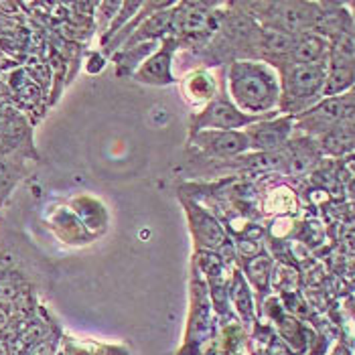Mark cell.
I'll use <instances>...</instances> for the list:
<instances>
[{
    "mask_svg": "<svg viewBox=\"0 0 355 355\" xmlns=\"http://www.w3.org/2000/svg\"><path fill=\"white\" fill-rule=\"evenodd\" d=\"M230 100L250 116H266L280 106V78L258 59H234L227 71Z\"/></svg>",
    "mask_w": 355,
    "mask_h": 355,
    "instance_id": "1",
    "label": "cell"
},
{
    "mask_svg": "<svg viewBox=\"0 0 355 355\" xmlns=\"http://www.w3.org/2000/svg\"><path fill=\"white\" fill-rule=\"evenodd\" d=\"M327 61L315 65H291L280 78V108L291 114L306 112L323 100Z\"/></svg>",
    "mask_w": 355,
    "mask_h": 355,
    "instance_id": "2",
    "label": "cell"
},
{
    "mask_svg": "<svg viewBox=\"0 0 355 355\" xmlns=\"http://www.w3.org/2000/svg\"><path fill=\"white\" fill-rule=\"evenodd\" d=\"M355 120V89L335 96V98H323L319 104L311 110L302 112L297 122V128H301L309 135L323 137L331 128L354 122Z\"/></svg>",
    "mask_w": 355,
    "mask_h": 355,
    "instance_id": "3",
    "label": "cell"
},
{
    "mask_svg": "<svg viewBox=\"0 0 355 355\" xmlns=\"http://www.w3.org/2000/svg\"><path fill=\"white\" fill-rule=\"evenodd\" d=\"M266 116H250L238 108L230 96H218L191 118V137L201 130H242L256 122H262Z\"/></svg>",
    "mask_w": 355,
    "mask_h": 355,
    "instance_id": "4",
    "label": "cell"
},
{
    "mask_svg": "<svg viewBox=\"0 0 355 355\" xmlns=\"http://www.w3.org/2000/svg\"><path fill=\"white\" fill-rule=\"evenodd\" d=\"M189 138L207 161H232L250 150L244 130H201Z\"/></svg>",
    "mask_w": 355,
    "mask_h": 355,
    "instance_id": "5",
    "label": "cell"
},
{
    "mask_svg": "<svg viewBox=\"0 0 355 355\" xmlns=\"http://www.w3.org/2000/svg\"><path fill=\"white\" fill-rule=\"evenodd\" d=\"M293 128H295V118L284 116V118L256 122V124L248 126L244 132H246L252 150H256V153H274V150H282V146L291 138Z\"/></svg>",
    "mask_w": 355,
    "mask_h": 355,
    "instance_id": "6",
    "label": "cell"
},
{
    "mask_svg": "<svg viewBox=\"0 0 355 355\" xmlns=\"http://www.w3.org/2000/svg\"><path fill=\"white\" fill-rule=\"evenodd\" d=\"M179 47L181 45L175 37H168V39L161 41V47L138 67L132 78L138 83H146V85H171L175 82L173 55Z\"/></svg>",
    "mask_w": 355,
    "mask_h": 355,
    "instance_id": "7",
    "label": "cell"
},
{
    "mask_svg": "<svg viewBox=\"0 0 355 355\" xmlns=\"http://www.w3.org/2000/svg\"><path fill=\"white\" fill-rule=\"evenodd\" d=\"M354 25V17L341 4L317 2V15H315V23H313L311 33H317V35L325 37L327 41H333L339 35L355 31Z\"/></svg>",
    "mask_w": 355,
    "mask_h": 355,
    "instance_id": "8",
    "label": "cell"
},
{
    "mask_svg": "<svg viewBox=\"0 0 355 355\" xmlns=\"http://www.w3.org/2000/svg\"><path fill=\"white\" fill-rule=\"evenodd\" d=\"M329 59V41L317 33H302L295 37L293 51L288 55V65H315ZM284 67V69H286Z\"/></svg>",
    "mask_w": 355,
    "mask_h": 355,
    "instance_id": "9",
    "label": "cell"
},
{
    "mask_svg": "<svg viewBox=\"0 0 355 355\" xmlns=\"http://www.w3.org/2000/svg\"><path fill=\"white\" fill-rule=\"evenodd\" d=\"M295 37L276 31V28L260 27V37H258V53L262 55L268 65H288V55L293 51Z\"/></svg>",
    "mask_w": 355,
    "mask_h": 355,
    "instance_id": "10",
    "label": "cell"
},
{
    "mask_svg": "<svg viewBox=\"0 0 355 355\" xmlns=\"http://www.w3.org/2000/svg\"><path fill=\"white\" fill-rule=\"evenodd\" d=\"M187 216L191 219V227L195 238L207 248H218L223 244V230L216 219L207 216L201 207L187 205Z\"/></svg>",
    "mask_w": 355,
    "mask_h": 355,
    "instance_id": "11",
    "label": "cell"
},
{
    "mask_svg": "<svg viewBox=\"0 0 355 355\" xmlns=\"http://www.w3.org/2000/svg\"><path fill=\"white\" fill-rule=\"evenodd\" d=\"M319 148L327 155H347L355 150V120L354 122H345L339 124L335 128H331L323 137H319Z\"/></svg>",
    "mask_w": 355,
    "mask_h": 355,
    "instance_id": "12",
    "label": "cell"
},
{
    "mask_svg": "<svg viewBox=\"0 0 355 355\" xmlns=\"http://www.w3.org/2000/svg\"><path fill=\"white\" fill-rule=\"evenodd\" d=\"M319 150L311 140H295L288 144L286 153V164L291 173H306L313 168L315 163L319 161Z\"/></svg>",
    "mask_w": 355,
    "mask_h": 355,
    "instance_id": "13",
    "label": "cell"
},
{
    "mask_svg": "<svg viewBox=\"0 0 355 355\" xmlns=\"http://www.w3.org/2000/svg\"><path fill=\"white\" fill-rule=\"evenodd\" d=\"M329 65L355 69V31L335 37L329 41Z\"/></svg>",
    "mask_w": 355,
    "mask_h": 355,
    "instance_id": "14",
    "label": "cell"
},
{
    "mask_svg": "<svg viewBox=\"0 0 355 355\" xmlns=\"http://www.w3.org/2000/svg\"><path fill=\"white\" fill-rule=\"evenodd\" d=\"M355 85V69L349 67H337L327 63V78H325V87H323V98H335L341 94L352 92Z\"/></svg>",
    "mask_w": 355,
    "mask_h": 355,
    "instance_id": "15",
    "label": "cell"
},
{
    "mask_svg": "<svg viewBox=\"0 0 355 355\" xmlns=\"http://www.w3.org/2000/svg\"><path fill=\"white\" fill-rule=\"evenodd\" d=\"M25 164L15 157H0V203L15 191L19 181L25 177Z\"/></svg>",
    "mask_w": 355,
    "mask_h": 355,
    "instance_id": "16",
    "label": "cell"
},
{
    "mask_svg": "<svg viewBox=\"0 0 355 355\" xmlns=\"http://www.w3.org/2000/svg\"><path fill=\"white\" fill-rule=\"evenodd\" d=\"M21 278L15 272L12 262L8 258H0V302L12 301L19 295Z\"/></svg>",
    "mask_w": 355,
    "mask_h": 355,
    "instance_id": "17",
    "label": "cell"
},
{
    "mask_svg": "<svg viewBox=\"0 0 355 355\" xmlns=\"http://www.w3.org/2000/svg\"><path fill=\"white\" fill-rule=\"evenodd\" d=\"M268 268H270L268 260H266V258H258V260H254V262L250 264V274L256 278V282L264 284L266 274H268Z\"/></svg>",
    "mask_w": 355,
    "mask_h": 355,
    "instance_id": "18",
    "label": "cell"
},
{
    "mask_svg": "<svg viewBox=\"0 0 355 355\" xmlns=\"http://www.w3.org/2000/svg\"><path fill=\"white\" fill-rule=\"evenodd\" d=\"M4 321H6V315H4V313H2V311H0V327H2V325H4Z\"/></svg>",
    "mask_w": 355,
    "mask_h": 355,
    "instance_id": "19",
    "label": "cell"
}]
</instances>
